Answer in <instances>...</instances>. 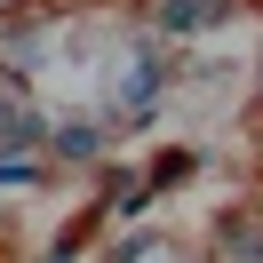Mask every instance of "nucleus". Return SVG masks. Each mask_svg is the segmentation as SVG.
I'll return each instance as SVG.
<instances>
[{
	"label": "nucleus",
	"mask_w": 263,
	"mask_h": 263,
	"mask_svg": "<svg viewBox=\"0 0 263 263\" xmlns=\"http://www.w3.org/2000/svg\"><path fill=\"white\" fill-rule=\"evenodd\" d=\"M0 144H40V120L32 112H0Z\"/></svg>",
	"instance_id": "1"
},
{
	"label": "nucleus",
	"mask_w": 263,
	"mask_h": 263,
	"mask_svg": "<svg viewBox=\"0 0 263 263\" xmlns=\"http://www.w3.org/2000/svg\"><path fill=\"white\" fill-rule=\"evenodd\" d=\"M167 32H199V0H167Z\"/></svg>",
	"instance_id": "2"
}]
</instances>
